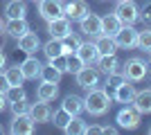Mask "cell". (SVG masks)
<instances>
[{
  "instance_id": "obj_1",
  "label": "cell",
  "mask_w": 151,
  "mask_h": 135,
  "mask_svg": "<svg viewBox=\"0 0 151 135\" xmlns=\"http://www.w3.org/2000/svg\"><path fill=\"white\" fill-rule=\"evenodd\" d=\"M113 106V95L108 92V88H95L86 90V97H83V113H88L90 117H101L106 115Z\"/></svg>"
},
{
  "instance_id": "obj_2",
  "label": "cell",
  "mask_w": 151,
  "mask_h": 135,
  "mask_svg": "<svg viewBox=\"0 0 151 135\" xmlns=\"http://www.w3.org/2000/svg\"><path fill=\"white\" fill-rule=\"evenodd\" d=\"M149 68L151 65L140 56H131V59H126L124 63H122V72H124L126 81H133V84L145 81L147 74H149Z\"/></svg>"
},
{
  "instance_id": "obj_3",
  "label": "cell",
  "mask_w": 151,
  "mask_h": 135,
  "mask_svg": "<svg viewBox=\"0 0 151 135\" xmlns=\"http://www.w3.org/2000/svg\"><path fill=\"white\" fill-rule=\"evenodd\" d=\"M113 14L120 18L122 25H135L140 20V7L133 2V0H117Z\"/></svg>"
},
{
  "instance_id": "obj_4",
  "label": "cell",
  "mask_w": 151,
  "mask_h": 135,
  "mask_svg": "<svg viewBox=\"0 0 151 135\" xmlns=\"http://www.w3.org/2000/svg\"><path fill=\"white\" fill-rule=\"evenodd\" d=\"M140 113L133 106H129V104H124L120 110H117V115H115V124H117V129H122V131H135L140 126Z\"/></svg>"
},
{
  "instance_id": "obj_5",
  "label": "cell",
  "mask_w": 151,
  "mask_h": 135,
  "mask_svg": "<svg viewBox=\"0 0 151 135\" xmlns=\"http://www.w3.org/2000/svg\"><path fill=\"white\" fill-rule=\"evenodd\" d=\"M75 79H77V86H79V88L90 90V88H95V86H99L101 74H99V70H97L95 65H83L81 70L75 74Z\"/></svg>"
},
{
  "instance_id": "obj_6",
  "label": "cell",
  "mask_w": 151,
  "mask_h": 135,
  "mask_svg": "<svg viewBox=\"0 0 151 135\" xmlns=\"http://www.w3.org/2000/svg\"><path fill=\"white\" fill-rule=\"evenodd\" d=\"M113 39H115V43H117L120 50H133L138 45V29L133 25H122Z\"/></svg>"
},
{
  "instance_id": "obj_7",
  "label": "cell",
  "mask_w": 151,
  "mask_h": 135,
  "mask_svg": "<svg viewBox=\"0 0 151 135\" xmlns=\"http://www.w3.org/2000/svg\"><path fill=\"white\" fill-rule=\"evenodd\" d=\"M88 11H90V7H88L86 0H63V16L70 18L72 23H75V20L79 23Z\"/></svg>"
},
{
  "instance_id": "obj_8",
  "label": "cell",
  "mask_w": 151,
  "mask_h": 135,
  "mask_svg": "<svg viewBox=\"0 0 151 135\" xmlns=\"http://www.w3.org/2000/svg\"><path fill=\"white\" fill-rule=\"evenodd\" d=\"M36 129V122L29 117V113H23V115H12V124H9V131L14 135H32Z\"/></svg>"
},
{
  "instance_id": "obj_9",
  "label": "cell",
  "mask_w": 151,
  "mask_h": 135,
  "mask_svg": "<svg viewBox=\"0 0 151 135\" xmlns=\"http://www.w3.org/2000/svg\"><path fill=\"white\" fill-rule=\"evenodd\" d=\"M79 32H81L83 36H90V39L99 36L101 34V16L88 11L81 20H79Z\"/></svg>"
},
{
  "instance_id": "obj_10",
  "label": "cell",
  "mask_w": 151,
  "mask_h": 135,
  "mask_svg": "<svg viewBox=\"0 0 151 135\" xmlns=\"http://www.w3.org/2000/svg\"><path fill=\"white\" fill-rule=\"evenodd\" d=\"M38 16L45 23L63 16V0H38Z\"/></svg>"
},
{
  "instance_id": "obj_11",
  "label": "cell",
  "mask_w": 151,
  "mask_h": 135,
  "mask_svg": "<svg viewBox=\"0 0 151 135\" xmlns=\"http://www.w3.org/2000/svg\"><path fill=\"white\" fill-rule=\"evenodd\" d=\"M72 32V20L65 18V16H59L54 20H47V34H50V39H65L68 34Z\"/></svg>"
},
{
  "instance_id": "obj_12",
  "label": "cell",
  "mask_w": 151,
  "mask_h": 135,
  "mask_svg": "<svg viewBox=\"0 0 151 135\" xmlns=\"http://www.w3.org/2000/svg\"><path fill=\"white\" fill-rule=\"evenodd\" d=\"M29 117L34 119L36 124H47L52 119V108H50V101H41L36 99L34 104H29Z\"/></svg>"
},
{
  "instance_id": "obj_13",
  "label": "cell",
  "mask_w": 151,
  "mask_h": 135,
  "mask_svg": "<svg viewBox=\"0 0 151 135\" xmlns=\"http://www.w3.org/2000/svg\"><path fill=\"white\" fill-rule=\"evenodd\" d=\"M41 68H43V63H41V59H36V54H25V61L20 63L25 81H36L41 74Z\"/></svg>"
},
{
  "instance_id": "obj_14",
  "label": "cell",
  "mask_w": 151,
  "mask_h": 135,
  "mask_svg": "<svg viewBox=\"0 0 151 135\" xmlns=\"http://www.w3.org/2000/svg\"><path fill=\"white\" fill-rule=\"evenodd\" d=\"M16 43H18V50L23 52V54H36V52L41 50V45H43V43H41V39H38V34L32 32V29L27 34H23Z\"/></svg>"
},
{
  "instance_id": "obj_15",
  "label": "cell",
  "mask_w": 151,
  "mask_h": 135,
  "mask_svg": "<svg viewBox=\"0 0 151 135\" xmlns=\"http://www.w3.org/2000/svg\"><path fill=\"white\" fill-rule=\"evenodd\" d=\"M29 32V23H27V18H12L5 23V36H9V39L18 41L23 34Z\"/></svg>"
},
{
  "instance_id": "obj_16",
  "label": "cell",
  "mask_w": 151,
  "mask_h": 135,
  "mask_svg": "<svg viewBox=\"0 0 151 135\" xmlns=\"http://www.w3.org/2000/svg\"><path fill=\"white\" fill-rule=\"evenodd\" d=\"M95 68L99 70V74L106 77V74H111V72L122 70V63H120V59H117V54H101V56L97 59Z\"/></svg>"
},
{
  "instance_id": "obj_17",
  "label": "cell",
  "mask_w": 151,
  "mask_h": 135,
  "mask_svg": "<svg viewBox=\"0 0 151 135\" xmlns=\"http://www.w3.org/2000/svg\"><path fill=\"white\" fill-rule=\"evenodd\" d=\"M135 86H133V81H122L117 88H113V101L117 104H131L133 97H135Z\"/></svg>"
},
{
  "instance_id": "obj_18",
  "label": "cell",
  "mask_w": 151,
  "mask_h": 135,
  "mask_svg": "<svg viewBox=\"0 0 151 135\" xmlns=\"http://www.w3.org/2000/svg\"><path fill=\"white\" fill-rule=\"evenodd\" d=\"M77 56L83 61V65H95V63H97L99 52H97L95 41H83V43L79 45V50H77Z\"/></svg>"
},
{
  "instance_id": "obj_19",
  "label": "cell",
  "mask_w": 151,
  "mask_h": 135,
  "mask_svg": "<svg viewBox=\"0 0 151 135\" xmlns=\"http://www.w3.org/2000/svg\"><path fill=\"white\" fill-rule=\"evenodd\" d=\"M131 106L138 110L140 115H151V88H145V90H138L135 97H133Z\"/></svg>"
},
{
  "instance_id": "obj_20",
  "label": "cell",
  "mask_w": 151,
  "mask_h": 135,
  "mask_svg": "<svg viewBox=\"0 0 151 135\" xmlns=\"http://www.w3.org/2000/svg\"><path fill=\"white\" fill-rule=\"evenodd\" d=\"M5 18H27V2L25 0H9L5 5Z\"/></svg>"
},
{
  "instance_id": "obj_21",
  "label": "cell",
  "mask_w": 151,
  "mask_h": 135,
  "mask_svg": "<svg viewBox=\"0 0 151 135\" xmlns=\"http://www.w3.org/2000/svg\"><path fill=\"white\" fill-rule=\"evenodd\" d=\"M57 97H59V84L41 81L36 86V99H41V101H54Z\"/></svg>"
},
{
  "instance_id": "obj_22",
  "label": "cell",
  "mask_w": 151,
  "mask_h": 135,
  "mask_svg": "<svg viewBox=\"0 0 151 135\" xmlns=\"http://www.w3.org/2000/svg\"><path fill=\"white\" fill-rule=\"evenodd\" d=\"M95 45H97V52L101 54H117V43H115L113 36H108V34H99V36H95Z\"/></svg>"
},
{
  "instance_id": "obj_23",
  "label": "cell",
  "mask_w": 151,
  "mask_h": 135,
  "mask_svg": "<svg viewBox=\"0 0 151 135\" xmlns=\"http://www.w3.org/2000/svg\"><path fill=\"white\" fill-rule=\"evenodd\" d=\"M61 108H65L70 113V115L75 117V115H81L83 113V97H79V95H65L63 97V104H61Z\"/></svg>"
},
{
  "instance_id": "obj_24",
  "label": "cell",
  "mask_w": 151,
  "mask_h": 135,
  "mask_svg": "<svg viewBox=\"0 0 151 135\" xmlns=\"http://www.w3.org/2000/svg\"><path fill=\"white\" fill-rule=\"evenodd\" d=\"M120 27H122V23H120V18H117V16H115L113 11H111V14H106V16H101V34L115 36Z\"/></svg>"
},
{
  "instance_id": "obj_25",
  "label": "cell",
  "mask_w": 151,
  "mask_h": 135,
  "mask_svg": "<svg viewBox=\"0 0 151 135\" xmlns=\"http://www.w3.org/2000/svg\"><path fill=\"white\" fill-rule=\"evenodd\" d=\"M41 50H43L45 59L50 61V59H57V56L63 54V43L59 39H50V41H45V43L41 45Z\"/></svg>"
},
{
  "instance_id": "obj_26",
  "label": "cell",
  "mask_w": 151,
  "mask_h": 135,
  "mask_svg": "<svg viewBox=\"0 0 151 135\" xmlns=\"http://www.w3.org/2000/svg\"><path fill=\"white\" fill-rule=\"evenodd\" d=\"M86 129H88V122H86L81 115H75L72 119H70V124L63 129V133H68V135H83Z\"/></svg>"
},
{
  "instance_id": "obj_27",
  "label": "cell",
  "mask_w": 151,
  "mask_h": 135,
  "mask_svg": "<svg viewBox=\"0 0 151 135\" xmlns=\"http://www.w3.org/2000/svg\"><path fill=\"white\" fill-rule=\"evenodd\" d=\"M5 77L9 81V86H23L25 84V77H23V70L20 65H5Z\"/></svg>"
},
{
  "instance_id": "obj_28",
  "label": "cell",
  "mask_w": 151,
  "mask_h": 135,
  "mask_svg": "<svg viewBox=\"0 0 151 135\" xmlns=\"http://www.w3.org/2000/svg\"><path fill=\"white\" fill-rule=\"evenodd\" d=\"M61 77H63V72H59L52 63H45L43 68H41V74H38L41 81H50V84H59Z\"/></svg>"
},
{
  "instance_id": "obj_29",
  "label": "cell",
  "mask_w": 151,
  "mask_h": 135,
  "mask_svg": "<svg viewBox=\"0 0 151 135\" xmlns=\"http://www.w3.org/2000/svg\"><path fill=\"white\" fill-rule=\"evenodd\" d=\"M61 43H63V54H77V50H79V45H81L83 41H81V36H77V34L70 32L65 39H61Z\"/></svg>"
},
{
  "instance_id": "obj_30",
  "label": "cell",
  "mask_w": 151,
  "mask_h": 135,
  "mask_svg": "<svg viewBox=\"0 0 151 135\" xmlns=\"http://www.w3.org/2000/svg\"><path fill=\"white\" fill-rule=\"evenodd\" d=\"M70 119H72V115H70L68 110H65V108H59V110H54V113H52V119H50V122L54 124L59 131H63V129L70 124Z\"/></svg>"
},
{
  "instance_id": "obj_31",
  "label": "cell",
  "mask_w": 151,
  "mask_h": 135,
  "mask_svg": "<svg viewBox=\"0 0 151 135\" xmlns=\"http://www.w3.org/2000/svg\"><path fill=\"white\" fill-rule=\"evenodd\" d=\"M140 52H145L149 54L151 52V27H145V29H140L138 32V45H135Z\"/></svg>"
},
{
  "instance_id": "obj_32",
  "label": "cell",
  "mask_w": 151,
  "mask_h": 135,
  "mask_svg": "<svg viewBox=\"0 0 151 135\" xmlns=\"http://www.w3.org/2000/svg\"><path fill=\"white\" fill-rule=\"evenodd\" d=\"M5 95H7V101H9V104L20 101V99H27V92H25V88H23V86H9Z\"/></svg>"
},
{
  "instance_id": "obj_33",
  "label": "cell",
  "mask_w": 151,
  "mask_h": 135,
  "mask_svg": "<svg viewBox=\"0 0 151 135\" xmlns=\"http://www.w3.org/2000/svg\"><path fill=\"white\" fill-rule=\"evenodd\" d=\"M122 81H126V77H124V72H122V70L106 74V88H111V90H113V88H117V86H120Z\"/></svg>"
},
{
  "instance_id": "obj_34",
  "label": "cell",
  "mask_w": 151,
  "mask_h": 135,
  "mask_svg": "<svg viewBox=\"0 0 151 135\" xmlns=\"http://www.w3.org/2000/svg\"><path fill=\"white\" fill-rule=\"evenodd\" d=\"M7 108L12 110V115H23V113H27V110H29V101H27V99H20V101L9 104Z\"/></svg>"
},
{
  "instance_id": "obj_35",
  "label": "cell",
  "mask_w": 151,
  "mask_h": 135,
  "mask_svg": "<svg viewBox=\"0 0 151 135\" xmlns=\"http://www.w3.org/2000/svg\"><path fill=\"white\" fill-rule=\"evenodd\" d=\"M83 68V61L77 54H68V72L70 74H77V72Z\"/></svg>"
},
{
  "instance_id": "obj_36",
  "label": "cell",
  "mask_w": 151,
  "mask_h": 135,
  "mask_svg": "<svg viewBox=\"0 0 151 135\" xmlns=\"http://www.w3.org/2000/svg\"><path fill=\"white\" fill-rule=\"evenodd\" d=\"M47 63H52V65H54V68H57L59 72L68 74V54H61V56H57V59H50Z\"/></svg>"
},
{
  "instance_id": "obj_37",
  "label": "cell",
  "mask_w": 151,
  "mask_h": 135,
  "mask_svg": "<svg viewBox=\"0 0 151 135\" xmlns=\"http://www.w3.org/2000/svg\"><path fill=\"white\" fill-rule=\"evenodd\" d=\"M140 20L147 23V25H151V0H147L145 5L140 7Z\"/></svg>"
},
{
  "instance_id": "obj_38",
  "label": "cell",
  "mask_w": 151,
  "mask_h": 135,
  "mask_svg": "<svg viewBox=\"0 0 151 135\" xmlns=\"http://www.w3.org/2000/svg\"><path fill=\"white\" fill-rule=\"evenodd\" d=\"M97 133H104V126H99V124H90L88 129H86V135H97Z\"/></svg>"
},
{
  "instance_id": "obj_39",
  "label": "cell",
  "mask_w": 151,
  "mask_h": 135,
  "mask_svg": "<svg viewBox=\"0 0 151 135\" xmlns=\"http://www.w3.org/2000/svg\"><path fill=\"white\" fill-rule=\"evenodd\" d=\"M7 88H9V81H7L5 72L0 70V92H7Z\"/></svg>"
},
{
  "instance_id": "obj_40",
  "label": "cell",
  "mask_w": 151,
  "mask_h": 135,
  "mask_svg": "<svg viewBox=\"0 0 151 135\" xmlns=\"http://www.w3.org/2000/svg\"><path fill=\"white\" fill-rule=\"evenodd\" d=\"M7 106H9V101H7V95H5V92H0V113H2Z\"/></svg>"
},
{
  "instance_id": "obj_41",
  "label": "cell",
  "mask_w": 151,
  "mask_h": 135,
  "mask_svg": "<svg viewBox=\"0 0 151 135\" xmlns=\"http://www.w3.org/2000/svg\"><path fill=\"white\" fill-rule=\"evenodd\" d=\"M5 65H7V54L2 52V47H0V70H5Z\"/></svg>"
},
{
  "instance_id": "obj_42",
  "label": "cell",
  "mask_w": 151,
  "mask_h": 135,
  "mask_svg": "<svg viewBox=\"0 0 151 135\" xmlns=\"http://www.w3.org/2000/svg\"><path fill=\"white\" fill-rule=\"evenodd\" d=\"M117 131H120L117 126H104V133H108V135H115Z\"/></svg>"
},
{
  "instance_id": "obj_43",
  "label": "cell",
  "mask_w": 151,
  "mask_h": 135,
  "mask_svg": "<svg viewBox=\"0 0 151 135\" xmlns=\"http://www.w3.org/2000/svg\"><path fill=\"white\" fill-rule=\"evenodd\" d=\"M2 34H5V20L0 18V36H2Z\"/></svg>"
},
{
  "instance_id": "obj_44",
  "label": "cell",
  "mask_w": 151,
  "mask_h": 135,
  "mask_svg": "<svg viewBox=\"0 0 151 135\" xmlns=\"http://www.w3.org/2000/svg\"><path fill=\"white\" fill-rule=\"evenodd\" d=\"M147 81H149V86H151V68H149V74H147Z\"/></svg>"
},
{
  "instance_id": "obj_45",
  "label": "cell",
  "mask_w": 151,
  "mask_h": 135,
  "mask_svg": "<svg viewBox=\"0 0 151 135\" xmlns=\"http://www.w3.org/2000/svg\"><path fill=\"white\" fill-rule=\"evenodd\" d=\"M149 135H151V126H149Z\"/></svg>"
},
{
  "instance_id": "obj_46",
  "label": "cell",
  "mask_w": 151,
  "mask_h": 135,
  "mask_svg": "<svg viewBox=\"0 0 151 135\" xmlns=\"http://www.w3.org/2000/svg\"><path fill=\"white\" fill-rule=\"evenodd\" d=\"M0 133H2V126H0Z\"/></svg>"
},
{
  "instance_id": "obj_47",
  "label": "cell",
  "mask_w": 151,
  "mask_h": 135,
  "mask_svg": "<svg viewBox=\"0 0 151 135\" xmlns=\"http://www.w3.org/2000/svg\"><path fill=\"white\" fill-rule=\"evenodd\" d=\"M32 2H38V0H32Z\"/></svg>"
},
{
  "instance_id": "obj_48",
  "label": "cell",
  "mask_w": 151,
  "mask_h": 135,
  "mask_svg": "<svg viewBox=\"0 0 151 135\" xmlns=\"http://www.w3.org/2000/svg\"><path fill=\"white\" fill-rule=\"evenodd\" d=\"M149 56H151V52H149Z\"/></svg>"
}]
</instances>
